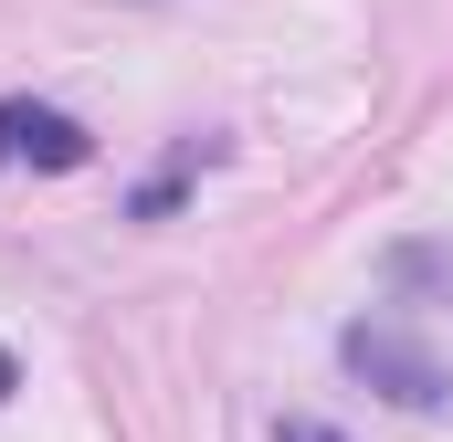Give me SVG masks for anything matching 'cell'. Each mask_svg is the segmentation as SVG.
Listing matches in <instances>:
<instances>
[{
    "instance_id": "obj_1",
    "label": "cell",
    "mask_w": 453,
    "mask_h": 442,
    "mask_svg": "<svg viewBox=\"0 0 453 442\" xmlns=\"http://www.w3.org/2000/svg\"><path fill=\"white\" fill-rule=\"evenodd\" d=\"M338 369H348V379H369L390 411H443V400H453V369H443L411 327H390V316L338 327Z\"/></svg>"
},
{
    "instance_id": "obj_3",
    "label": "cell",
    "mask_w": 453,
    "mask_h": 442,
    "mask_svg": "<svg viewBox=\"0 0 453 442\" xmlns=\"http://www.w3.org/2000/svg\"><path fill=\"white\" fill-rule=\"evenodd\" d=\"M380 285H390L401 306H453V242H433V232L390 242V253H380Z\"/></svg>"
},
{
    "instance_id": "obj_2",
    "label": "cell",
    "mask_w": 453,
    "mask_h": 442,
    "mask_svg": "<svg viewBox=\"0 0 453 442\" xmlns=\"http://www.w3.org/2000/svg\"><path fill=\"white\" fill-rule=\"evenodd\" d=\"M85 158H96L85 116L32 106V95H0V169H85Z\"/></svg>"
},
{
    "instance_id": "obj_4",
    "label": "cell",
    "mask_w": 453,
    "mask_h": 442,
    "mask_svg": "<svg viewBox=\"0 0 453 442\" xmlns=\"http://www.w3.org/2000/svg\"><path fill=\"white\" fill-rule=\"evenodd\" d=\"M274 442H348L338 422H317V411H285V422H274Z\"/></svg>"
},
{
    "instance_id": "obj_5",
    "label": "cell",
    "mask_w": 453,
    "mask_h": 442,
    "mask_svg": "<svg viewBox=\"0 0 453 442\" xmlns=\"http://www.w3.org/2000/svg\"><path fill=\"white\" fill-rule=\"evenodd\" d=\"M11 390H21V369H11V347H0V400H11Z\"/></svg>"
}]
</instances>
